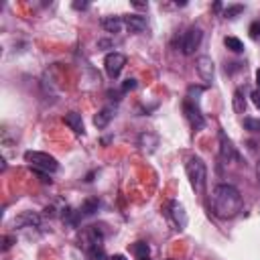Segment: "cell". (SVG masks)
Masks as SVG:
<instances>
[{
  "label": "cell",
  "instance_id": "obj_10",
  "mask_svg": "<svg viewBox=\"0 0 260 260\" xmlns=\"http://www.w3.org/2000/svg\"><path fill=\"white\" fill-rule=\"evenodd\" d=\"M15 225H18V228H41V216L35 211H22L15 220Z\"/></svg>",
  "mask_w": 260,
  "mask_h": 260
},
{
  "label": "cell",
  "instance_id": "obj_22",
  "mask_svg": "<svg viewBox=\"0 0 260 260\" xmlns=\"http://www.w3.org/2000/svg\"><path fill=\"white\" fill-rule=\"evenodd\" d=\"M248 33H250V39L260 41V20H254L250 25V29H248Z\"/></svg>",
  "mask_w": 260,
  "mask_h": 260
},
{
  "label": "cell",
  "instance_id": "obj_23",
  "mask_svg": "<svg viewBox=\"0 0 260 260\" xmlns=\"http://www.w3.org/2000/svg\"><path fill=\"white\" fill-rule=\"evenodd\" d=\"M134 87H137V80H126L120 87V94H128V92H132Z\"/></svg>",
  "mask_w": 260,
  "mask_h": 260
},
{
  "label": "cell",
  "instance_id": "obj_27",
  "mask_svg": "<svg viewBox=\"0 0 260 260\" xmlns=\"http://www.w3.org/2000/svg\"><path fill=\"white\" fill-rule=\"evenodd\" d=\"M87 6H89L87 2H73V8H75V10H86Z\"/></svg>",
  "mask_w": 260,
  "mask_h": 260
},
{
  "label": "cell",
  "instance_id": "obj_21",
  "mask_svg": "<svg viewBox=\"0 0 260 260\" xmlns=\"http://www.w3.org/2000/svg\"><path fill=\"white\" fill-rule=\"evenodd\" d=\"M244 128L248 132H260V120H256V118H244Z\"/></svg>",
  "mask_w": 260,
  "mask_h": 260
},
{
  "label": "cell",
  "instance_id": "obj_30",
  "mask_svg": "<svg viewBox=\"0 0 260 260\" xmlns=\"http://www.w3.org/2000/svg\"><path fill=\"white\" fill-rule=\"evenodd\" d=\"M256 84H258V87H260V69L256 71Z\"/></svg>",
  "mask_w": 260,
  "mask_h": 260
},
{
  "label": "cell",
  "instance_id": "obj_6",
  "mask_svg": "<svg viewBox=\"0 0 260 260\" xmlns=\"http://www.w3.org/2000/svg\"><path fill=\"white\" fill-rule=\"evenodd\" d=\"M183 114H185L187 122L191 124V128H193V130L206 128V118H203L201 110H199V106L195 104V102H191V100L183 102Z\"/></svg>",
  "mask_w": 260,
  "mask_h": 260
},
{
  "label": "cell",
  "instance_id": "obj_3",
  "mask_svg": "<svg viewBox=\"0 0 260 260\" xmlns=\"http://www.w3.org/2000/svg\"><path fill=\"white\" fill-rule=\"evenodd\" d=\"M25 161L43 173H57L59 171V163L55 156H51L49 153H41V151H27L25 153Z\"/></svg>",
  "mask_w": 260,
  "mask_h": 260
},
{
  "label": "cell",
  "instance_id": "obj_4",
  "mask_svg": "<svg viewBox=\"0 0 260 260\" xmlns=\"http://www.w3.org/2000/svg\"><path fill=\"white\" fill-rule=\"evenodd\" d=\"M124 65H126V55L120 53V51H112L106 55L104 59V69H106V75L110 80H118Z\"/></svg>",
  "mask_w": 260,
  "mask_h": 260
},
{
  "label": "cell",
  "instance_id": "obj_12",
  "mask_svg": "<svg viewBox=\"0 0 260 260\" xmlns=\"http://www.w3.org/2000/svg\"><path fill=\"white\" fill-rule=\"evenodd\" d=\"M124 27H126L130 33H142L146 29V17L142 15H126L122 17Z\"/></svg>",
  "mask_w": 260,
  "mask_h": 260
},
{
  "label": "cell",
  "instance_id": "obj_11",
  "mask_svg": "<svg viewBox=\"0 0 260 260\" xmlns=\"http://www.w3.org/2000/svg\"><path fill=\"white\" fill-rule=\"evenodd\" d=\"M116 116V106H104L98 114L94 116V124H96V128H106L108 124L112 122V118Z\"/></svg>",
  "mask_w": 260,
  "mask_h": 260
},
{
  "label": "cell",
  "instance_id": "obj_26",
  "mask_svg": "<svg viewBox=\"0 0 260 260\" xmlns=\"http://www.w3.org/2000/svg\"><path fill=\"white\" fill-rule=\"evenodd\" d=\"M250 98H252V104L260 110V89H254V92L250 94Z\"/></svg>",
  "mask_w": 260,
  "mask_h": 260
},
{
  "label": "cell",
  "instance_id": "obj_9",
  "mask_svg": "<svg viewBox=\"0 0 260 260\" xmlns=\"http://www.w3.org/2000/svg\"><path fill=\"white\" fill-rule=\"evenodd\" d=\"M195 67H197V73H199V77L206 84H211L213 82V61H211V57H208V55H201V57L197 59V63H195Z\"/></svg>",
  "mask_w": 260,
  "mask_h": 260
},
{
  "label": "cell",
  "instance_id": "obj_14",
  "mask_svg": "<svg viewBox=\"0 0 260 260\" xmlns=\"http://www.w3.org/2000/svg\"><path fill=\"white\" fill-rule=\"evenodd\" d=\"M122 27H124L122 17H106V18H102V29L112 33V35H114V33H120Z\"/></svg>",
  "mask_w": 260,
  "mask_h": 260
},
{
  "label": "cell",
  "instance_id": "obj_17",
  "mask_svg": "<svg viewBox=\"0 0 260 260\" xmlns=\"http://www.w3.org/2000/svg\"><path fill=\"white\" fill-rule=\"evenodd\" d=\"M232 104H234V112H236V114H246V98H244V92H242L240 87L234 92Z\"/></svg>",
  "mask_w": 260,
  "mask_h": 260
},
{
  "label": "cell",
  "instance_id": "obj_5",
  "mask_svg": "<svg viewBox=\"0 0 260 260\" xmlns=\"http://www.w3.org/2000/svg\"><path fill=\"white\" fill-rule=\"evenodd\" d=\"M203 41V31L201 27H191L185 35H183V41H181V51H183L185 55H193L199 45Z\"/></svg>",
  "mask_w": 260,
  "mask_h": 260
},
{
  "label": "cell",
  "instance_id": "obj_1",
  "mask_svg": "<svg viewBox=\"0 0 260 260\" xmlns=\"http://www.w3.org/2000/svg\"><path fill=\"white\" fill-rule=\"evenodd\" d=\"M211 211L220 220H232L242 211V195L240 191L230 183H220L211 189Z\"/></svg>",
  "mask_w": 260,
  "mask_h": 260
},
{
  "label": "cell",
  "instance_id": "obj_20",
  "mask_svg": "<svg viewBox=\"0 0 260 260\" xmlns=\"http://www.w3.org/2000/svg\"><path fill=\"white\" fill-rule=\"evenodd\" d=\"M244 13V6L242 4H234V6H228L224 10V17L225 18H236L238 15H242Z\"/></svg>",
  "mask_w": 260,
  "mask_h": 260
},
{
  "label": "cell",
  "instance_id": "obj_8",
  "mask_svg": "<svg viewBox=\"0 0 260 260\" xmlns=\"http://www.w3.org/2000/svg\"><path fill=\"white\" fill-rule=\"evenodd\" d=\"M220 159H222V163H232L238 159V151H236L234 142L225 137L224 130L220 132Z\"/></svg>",
  "mask_w": 260,
  "mask_h": 260
},
{
  "label": "cell",
  "instance_id": "obj_29",
  "mask_svg": "<svg viewBox=\"0 0 260 260\" xmlns=\"http://www.w3.org/2000/svg\"><path fill=\"white\" fill-rule=\"evenodd\" d=\"M256 179H258V183H260V161L256 163Z\"/></svg>",
  "mask_w": 260,
  "mask_h": 260
},
{
  "label": "cell",
  "instance_id": "obj_2",
  "mask_svg": "<svg viewBox=\"0 0 260 260\" xmlns=\"http://www.w3.org/2000/svg\"><path fill=\"white\" fill-rule=\"evenodd\" d=\"M185 173L189 177V183L197 193H203L208 183V167L203 163L201 156H189L185 163Z\"/></svg>",
  "mask_w": 260,
  "mask_h": 260
},
{
  "label": "cell",
  "instance_id": "obj_7",
  "mask_svg": "<svg viewBox=\"0 0 260 260\" xmlns=\"http://www.w3.org/2000/svg\"><path fill=\"white\" fill-rule=\"evenodd\" d=\"M167 216H169V220L173 222L175 230H185V225H187V213H185V208L181 206L179 201L173 199L171 203H169Z\"/></svg>",
  "mask_w": 260,
  "mask_h": 260
},
{
  "label": "cell",
  "instance_id": "obj_18",
  "mask_svg": "<svg viewBox=\"0 0 260 260\" xmlns=\"http://www.w3.org/2000/svg\"><path fill=\"white\" fill-rule=\"evenodd\" d=\"M156 142H159V139H156L155 134H149V132L140 134V146H142V151L153 153V151H155V146H156Z\"/></svg>",
  "mask_w": 260,
  "mask_h": 260
},
{
  "label": "cell",
  "instance_id": "obj_15",
  "mask_svg": "<svg viewBox=\"0 0 260 260\" xmlns=\"http://www.w3.org/2000/svg\"><path fill=\"white\" fill-rule=\"evenodd\" d=\"M130 250H132V254L137 256L139 260H151V248H149V244H146V242H134L130 246Z\"/></svg>",
  "mask_w": 260,
  "mask_h": 260
},
{
  "label": "cell",
  "instance_id": "obj_16",
  "mask_svg": "<svg viewBox=\"0 0 260 260\" xmlns=\"http://www.w3.org/2000/svg\"><path fill=\"white\" fill-rule=\"evenodd\" d=\"M98 209H100L98 197H87V199L82 203V208H80V216H94Z\"/></svg>",
  "mask_w": 260,
  "mask_h": 260
},
{
  "label": "cell",
  "instance_id": "obj_28",
  "mask_svg": "<svg viewBox=\"0 0 260 260\" xmlns=\"http://www.w3.org/2000/svg\"><path fill=\"white\" fill-rule=\"evenodd\" d=\"M110 260H126V256H122V254H114V256H110Z\"/></svg>",
  "mask_w": 260,
  "mask_h": 260
},
{
  "label": "cell",
  "instance_id": "obj_13",
  "mask_svg": "<svg viewBox=\"0 0 260 260\" xmlns=\"http://www.w3.org/2000/svg\"><path fill=\"white\" fill-rule=\"evenodd\" d=\"M63 120L75 134H84V118H82V114H77V112H69V114H65Z\"/></svg>",
  "mask_w": 260,
  "mask_h": 260
},
{
  "label": "cell",
  "instance_id": "obj_19",
  "mask_svg": "<svg viewBox=\"0 0 260 260\" xmlns=\"http://www.w3.org/2000/svg\"><path fill=\"white\" fill-rule=\"evenodd\" d=\"M224 45L228 47L232 53H244V43L238 39V37H225L224 39Z\"/></svg>",
  "mask_w": 260,
  "mask_h": 260
},
{
  "label": "cell",
  "instance_id": "obj_24",
  "mask_svg": "<svg viewBox=\"0 0 260 260\" xmlns=\"http://www.w3.org/2000/svg\"><path fill=\"white\" fill-rule=\"evenodd\" d=\"M15 242H17V238H15V236H4V238H2V250L6 252V250H8V248H10V246H13Z\"/></svg>",
  "mask_w": 260,
  "mask_h": 260
},
{
  "label": "cell",
  "instance_id": "obj_25",
  "mask_svg": "<svg viewBox=\"0 0 260 260\" xmlns=\"http://www.w3.org/2000/svg\"><path fill=\"white\" fill-rule=\"evenodd\" d=\"M203 89H206V87H201V86H191V87L187 89V94H189V98H193V96L197 98V96L203 92Z\"/></svg>",
  "mask_w": 260,
  "mask_h": 260
}]
</instances>
